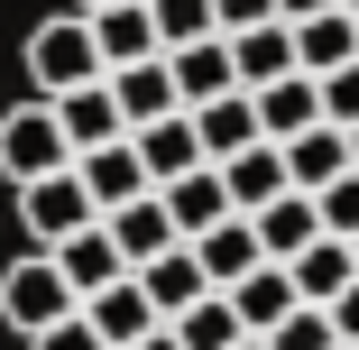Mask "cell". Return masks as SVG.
I'll return each mask as SVG.
<instances>
[{
    "label": "cell",
    "instance_id": "6da1fadb",
    "mask_svg": "<svg viewBox=\"0 0 359 350\" xmlns=\"http://www.w3.org/2000/svg\"><path fill=\"white\" fill-rule=\"evenodd\" d=\"M65 314H83V295L65 286V267H55V249H28V258H10L0 267V323L10 332H46V323H65Z\"/></svg>",
    "mask_w": 359,
    "mask_h": 350
},
{
    "label": "cell",
    "instance_id": "7a4b0ae2",
    "mask_svg": "<svg viewBox=\"0 0 359 350\" xmlns=\"http://www.w3.org/2000/svg\"><path fill=\"white\" fill-rule=\"evenodd\" d=\"M55 166H74V138H65L55 102L46 93L37 102H10V111H0V175H10V184H37Z\"/></svg>",
    "mask_w": 359,
    "mask_h": 350
},
{
    "label": "cell",
    "instance_id": "3957f363",
    "mask_svg": "<svg viewBox=\"0 0 359 350\" xmlns=\"http://www.w3.org/2000/svg\"><path fill=\"white\" fill-rule=\"evenodd\" d=\"M111 65H102V37H93V19L83 10H65V19H46L37 37H28V83L55 102V93H74V83H102Z\"/></svg>",
    "mask_w": 359,
    "mask_h": 350
},
{
    "label": "cell",
    "instance_id": "277c9868",
    "mask_svg": "<svg viewBox=\"0 0 359 350\" xmlns=\"http://www.w3.org/2000/svg\"><path fill=\"white\" fill-rule=\"evenodd\" d=\"M19 222H28V240H37V249H65L74 231H93V222H102V203H93L83 166H55V175L19 184Z\"/></svg>",
    "mask_w": 359,
    "mask_h": 350
},
{
    "label": "cell",
    "instance_id": "5b68a950",
    "mask_svg": "<svg viewBox=\"0 0 359 350\" xmlns=\"http://www.w3.org/2000/svg\"><path fill=\"white\" fill-rule=\"evenodd\" d=\"M102 222H111L129 276H138V267H157L166 249H184V231H175V213H166V194H138V203H120V213H102Z\"/></svg>",
    "mask_w": 359,
    "mask_h": 350
},
{
    "label": "cell",
    "instance_id": "8992f818",
    "mask_svg": "<svg viewBox=\"0 0 359 350\" xmlns=\"http://www.w3.org/2000/svg\"><path fill=\"white\" fill-rule=\"evenodd\" d=\"M55 120H65V138H74V157H93V148H111V138H129L111 74H102V83H74V93H55Z\"/></svg>",
    "mask_w": 359,
    "mask_h": 350
},
{
    "label": "cell",
    "instance_id": "52a82bcc",
    "mask_svg": "<svg viewBox=\"0 0 359 350\" xmlns=\"http://www.w3.org/2000/svg\"><path fill=\"white\" fill-rule=\"evenodd\" d=\"M111 93H120V120H129V129H148V120H175V111H184L166 55H148V65H111Z\"/></svg>",
    "mask_w": 359,
    "mask_h": 350
},
{
    "label": "cell",
    "instance_id": "ba28073f",
    "mask_svg": "<svg viewBox=\"0 0 359 350\" xmlns=\"http://www.w3.org/2000/svg\"><path fill=\"white\" fill-rule=\"evenodd\" d=\"M194 258H203V276H212V286L231 295L249 267H267V240H258V222H249V213H231V222H212V231L194 240Z\"/></svg>",
    "mask_w": 359,
    "mask_h": 350
},
{
    "label": "cell",
    "instance_id": "9c48e42d",
    "mask_svg": "<svg viewBox=\"0 0 359 350\" xmlns=\"http://www.w3.org/2000/svg\"><path fill=\"white\" fill-rule=\"evenodd\" d=\"M222 184H231V203H240V213H267L276 194H295V166H285V148H276V138H258V148L222 157Z\"/></svg>",
    "mask_w": 359,
    "mask_h": 350
},
{
    "label": "cell",
    "instance_id": "30bf717a",
    "mask_svg": "<svg viewBox=\"0 0 359 350\" xmlns=\"http://www.w3.org/2000/svg\"><path fill=\"white\" fill-rule=\"evenodd\" d=\"M249 222H258V240H267V258H276V267H295V258L323 240V203L295 184V194H276L267 213H249Z\"/></svg>",
    "mask_w": 359,
    "mask_h": 350
},
{
    "label": "cell",
    "instance_id": "8fae6325",
    "mask_svg": "<svg viewBox=\"0 0 359 350\" xmlns=\"http://www.w3.org/2000/svg\"><path fill=\"white\" fill-rule=\"evenodd\" d=\"M231 65H240V93H267V83H285V74H304V65H295V28H285V19L240 28V37H231Z\"/></svg>",
    "mask_w": 359,
    "mask_h": 350
},
{
    "label": "cell",
    "instance_id": "7c38bea8",
    "mask_svg": "<svg viewBox=\"0 0 359 350\" xmlns=\"http://www.w3.org/2000/svg\"><path fill=\"white\" fill-rule=\"evenodd\" d=\"M55 267H65V286H74L83 304H93L102 286H120V276H129V258H120V240H111V222H93V231H74V240L55 249Z\"/></svg>",
    "mask_w": 359,
    "mask_h": 350
},
{
    "label": "cell",
    "instance_id": "4fadbf2b",
    "mask_svg": "<svg viewBox=\"0 0 359 350\" xmlns=\"http://www.w3.org/2000/svg\"><path fill=\"white\" fill-rule=\"evenodd\" d=\"M138 138V157H148V184H175V175H194V166H212L203 157V129H194V111H175V120H148V129H129Z\"/></svg>",
    "mask_w": 359,
    "mask_h": 350
},
{
    "label": "cell",
    "instance_id": "5bb4252c",
    "mask_svg": "<svg viewBox=\"0 0 359 350\" xmlns=\"http://www.w3.org/2000/svg\"><path fill=\"white\" fill-rule=\"evenodd\" d=\"M74 166H83V184H93L102 213H120V203H138V194H157V184H148V157H138V138H111V148H93V157H74Z\"/></svg>",
    "mask_w": 359,
    "mask_h": 350
},
{
    "label": "cell",
    "instance_id": "9a60e30c",
    "mask_svg": "<svg viewBox=\"0 0 359 350\" xmlns=\"http://www.w3.org/2000/svg\"><path fill=\"white\" fill-rule=\"evenodd\" d=\"M83 314H93V332H102L111 350H129V341H148V332L166 323V314H157V295L138 286V276H120V286H102V295H93Z\"/></svg>",
    "mask_w": 359,
    "mask_h": 350
},
{
    "label": "cell",
    "instance_id": "2e32d148",
    "mask_svg": "<svg viewBox=\"0 0 359 350\" xmlns=\"http://www.w3.org/2000/svg\"><path fill=\"white\" fill-rule=\"evenodd\" d=\"M166 65H175V93H184V111H203V102H222V93H240V65H231V37H203V46H175Z\"/></svg>",
    "mask_w": 359,
    "mask_h": 350
},
{
    "label": "cell",
    "instance_id": "e0dca14e",
    "mask_svg": "<svg viewBox=\"0 0 359 350\" xmlns=\"http://www.w3.org/2000/svg\"><path fill=\"white\" fill-rule=\"evenodd\" d=\"M157 194H166V213H175L184 240H203L212 222H231V213H240L231 184H222V166H194V175H175V184H157Z\"/></svg>",
    "mask_w": 359,
    "mask_h": 350
},
{
    "label": "cell",
    "instance_id": "ac0fdd59",
    "mask_svg": "<svg viewBox=\"0 0 359 350\" xmlns=\"http://www.w3.org/2000/svg\"><path fill=\"white\" fill-rule=\"evenodd\" d=\"M93 37H102V65H148V55H166L148 0H111V10H93Z\"/></svg>",
    "mask_w": 359,
    "mask_h": 350
},
{
    "label": "cell",
    "instance_id": "d6986e66",
    "mask_svg": "<svg viewBox=\"0 0 359 350\" xmlns=\"http://www.w3.org/2000/svg\"><path fill=\"white\" fill-rule=\"evenodd\" d=\"M258 129L276 138H304V129H323V74H285V83H267L258 93Z\"/></svg>",
    "mask_w": 359,
    "mask_h": 350
},
{
    "label": "cell",
    "instance_id": "ffe728a7",
    "mask_svg": "<svg viewBox=\"0 0 359 350\" xmlns=\"http://www.w3.org/2000/svg\"><path fill=\"white\" fill-rule=\"evenodd\" d=\"M194 129H203V157H212V166L267 138V129H258V93H222V102H203V111H194Z\"/></svg>",
    "mask_w": 359,
    "mask_h": 350
},
{
    "label": "cell",
    "instance_id": "44dd1931",
    "mask_svg": "<svg viewBox=\"0 0 359 350\" xmlns=\"http://www.w3.org/2000/svg\"><path fill=\"white\" fill-rule=\"evenodd\" d=\"M285 166H295V184L304 194H323V184H341L359 157H350V129L341 120H323V129H304V138H285Z\"/></svg>",
    "mask_w": 359,
    "mask_h": 350
},
{
    "label": "cell",
    "instance_id": "7402d4cb",
    "mask_svg": "<svg viewBox=\"0 0 359 350\" xmlns=\"http://www.w3.org/2000/svg\"><path fill=\"white\" fill-rule=\"evenodd\" d=\"M295 65H304V74H341V65H359V19H350V10L295 19Z\"/></svg>",
    "mask_w": 359,
    "mask_h": 350
},
{
    "label": "cell",
    "instance_id": "603a6c76",
    "mask_svg": "<svg viewBox=\"0 0 359 350\" xmlns=\"http://www.w3.org/2000/svg\"><path fill=\"white\" fill-rule=\"evenodd\" d=\"M231 304H240V323H249V332H276L285 314L304 304V295H295V267H276V258H267V267H249L240 286H231Z\"/></svg>",
    "mask_w": 359,
    "mask_h": 350
},
{
    "label": "cell",
    "instance_id": "cb8c5ba5",
    "mask_svg": "<svg viewBox=\"0 0 359 350\" xmlns=\"http://www.w3.org/2000/svg\"><path fill=\"white\" fill-rule=\"evenodd\" d=\"M138 286H148V295H157V314L175 323L184 304H203V295H212V276H203V258H194V240H184V249H166L157 267H138Z\"/></svg>",
    "mask_w": 359,
    "mask_h": 350
},
{
    "label": "cell",
    "instance_id": "d4e9b609",
    "mask_svg": "<svg viewBox=\"0 0 359 350\" xmlns=\"http://www.w3.org/2000/svg\"><path fill=\"white\" fill-rule=\"evenodd\" d=\"M175 341H184V350H240V341H249V323H240V304H231L222 286H212L203 304H184V314H175Z\"/></svg>",
    "mask_w": 359,
    "mask_h": 350
},
{
    "label": "cell",
    "instance_id": "484cf974",
    "mask_svg": "<svg viewBox=\"0 0 359 350\" xmlns=\"http://www.w3.org/2000/svg\"><path fill=\"white\" fill-rule=\"evenodd\" d=\"M350 276H359V249L323 231V240H313V249L295 258V295H304V304H332V295L350 286Z\"/></svg>",
    "mask_w": 359,
    "mask_h": 350
},
{
    "label": "cell",
    "instance_id": "4316f807",
    "mask_svg": "<svg viewBox=\"0 0 359 350\" xmlns=\"http://www.w3.org/2000/svg\"><path fill=\"white\" fill-rule=\"evenodd\" d=\"M157 10V46H203V37H222V19H212V0H148Z\"/></svg>",
    "mask_w": 359,
    "mask_h": 350
},
{
    "label": "cell",
    "instance_id": "83f0119b",
    "mask_svg": "<svg viewBox=\"0 0 359 350\" xmlns=\"http://www.w3.org/2000/svg\"><path fill=\"white\" fill-rule=\"evenodd\" d=\"M267 350H341V332H332V304H295L276 332H258Z\"/></svg>",
    "mask_w": 359,
    "mask_h": 350
},
{
    "label": "cell",
    "instance_id": "f1b7e54d",
    "mask_svg": "<svg viewBox=\"0 0 359 350\" xmlns=\"http://www.w3.org/2000/svg\"><path fill=\"white\" fill-rule=\"evenodd\" d=\"M313 203H323V231H332V240H359V166H350L341 184H323Z\"/></svg>",
    "mask_w": 359,
    "mask_h": 350
},
{
    "label": "cell",
    "instance_id": "f546056e",
    "mask_svg": "<svg viewBox=\"0 0 359 350\" xmlns=\"http://www.w3.org/2000/svg\"><path fill=\"white\" fill-rule=\"evenodd\" d=\"M28 350H111V341L93 332V314H65V323H46V332H37Z\"/></svg>",
    "mask_w": 359,
    "mask_h": 350
},
{
    "label": "cell",
    "instance_id": "4dcf8cb0",
    "mask_svg": "<svg viewBox=\"0 0 359 350\" xmlns=\"http://www.w3.org/2000/svg\"><path fill=\"white\" fill-rule=\"evenodd\" d=\"M323 120L359 129V65H341V74H323Z\"/></svg>",
    "mask_w": 359,
    "mask_h": 350
},
{
    "label": "cell",
    "instance_id": "1f68e13d",
    "mask_svg": "<svg viewBox=\"0 0 359 350\" xmlns=\"http://www.w3.org/2000/svg\"><path fill=\"white\" fill-rule=\"evenodd\" d=\"M212 19H222V37H240V28H267L276 19V0H212Z\"/></svg>",
    "mask_w": 359,
    "mask_h": 350
},
{
    "label": "cell",
    "instance_id": "d6a6232c",
    "mask_svg": "<svg viewBox=\"0 0 359 350\" xmlns=\"http://www.w3.org/2000/svg\"><path fill=\"white\" fill-rule=\"evenodd\" d=\"M332 332H341V341H350V350H359V276H350V286H341V295H332Z\"/></svg>",
    "mask_w": 359,
    "mask_h": 350
},
{
    "label": "cell",
    "instance_id": "836d02e7",
    "mask_svg": "<svg viewBox=\"0 0 359 350\" xmlns=\"http://www.w3.org/2000/svg\"><path fill=\"white\" fill-rule=\"evenodd\" d=\"M323 10H341V0H276V19L295 28V19H323Z\"/></svg>",
    "mask_w": 359,
    "mask_h": 350
},
{
    "label": "cell",
    "instance_id": "e575fe53",
    "mask_svg": "<svg viewBox=\"0 0 359 350\" xmlns=\"http://www.w3.org/2000/svg\"><path fill=\"white\" fill-rule=\"evenodd\" d=\"M129 350H184V341H175V323H157L148 341H129Z\"/></svg>",
    "mask_w": 359,
    "mask_h": 350
},
{
    "label": "cell",
    "instance_id": "d590c367",
    "mask_svg": "<svg viewBox=\"0 0 359 350\" xmlns=\"http://www.w3.org/2000/svg\"><path fill=\"white\" fill-rule=\"evenodd\" d=\"M74 10H83V19H93V10H111V0H74Z\"/></svg>",
    "mask_w": 359,
    "mask_h": 350
},
{
    "label": "cell",
    "instance_id": "8d00e7d4",
    "mask_svg": "<svg viewBox=\"0 0 359 350\" xmlns=\"http://www.w3.org/2000/svg\"><path fill=\"white\" fill-rule=\"evenodd\" d=\"M240 350H267V341H258V332H249V341H240Z\"/></svg>",
    "mask_w": 359,
    "mask_h": 350
},
{
    "label": "cell",
    "instance_id": "74e56055",
    "mask_svg": "<svg viewBox=\"0 0 359 350\" xmlns=\"http://www.w3.org/2000/svg\"><path fill=\"white\" fill-rule=\"evenodd\" d=\"M341 10H350V19H359V0H341Z\"/></svg>",
    "mask_w": 359,
    "mask_h": 350
},
{
    "label": "cell",
    "instance_id": "f35d334b",
    "mask_svg": "<svg viewBox=\"0 0 359 350\" xmlns=\"http://www.w3.org/2000/svg\"><path fill=\"white\" fill-rule=\"evenodd\" d=\"M350 157H359V129H350Z\"/></svg>",
    "mask_w": 359,
    "mask_h": 350
},
{
    "label": "cell",
    "instance_id": "ab89813d",
    "mask_svg": "<svg viewBox=\"0 0 359 350\" xmlns=\"http://www.w3.org/2000/svg\"><path fill=\"white\" fill-rule=\"evenodd\" d=\"M341 350H350V341H341Z\"/></svg>",
    "mask_w": 359,
    "mask_h": 350
},
{
    "label": "cell",
    "instance_id": "60d3db41",
    "mask_svg": "<svg viewBox=\"0 0 359 350\" xmlns=\"http://www.w3.org/2000/svg\"><path fill=\"white\" fill-rule=\"evenodd\" d=\"M350 249H359V240H350Z\"/></svg>",
    "mask_w": 359,
    "mask_h": 350
}]
</instances>
